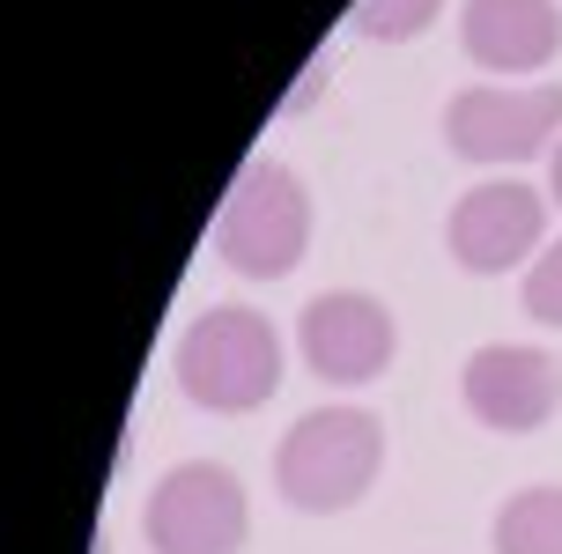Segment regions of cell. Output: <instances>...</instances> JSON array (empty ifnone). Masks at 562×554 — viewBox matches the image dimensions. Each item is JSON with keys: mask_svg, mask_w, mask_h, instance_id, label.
<instances>
[{"mask_svg": "<svg viewBox=\"0 0 562 554\" xmlns=\"http://www.w3.org/2000/svg\"><path fill=\"white\" fill-rule=\"evenodd\" d=\"M140 532H148L156 554H237L245 532H252L245 480L229 466H215V459H186L148 488Z\"/></svg>", "mask_w": 562, "mask_h": 554, "instance_id": "cell-4", "label": "cell"}, {"mask_svg": "<svg viewBox=\"0 0 562 554\" xmlns=\"http://www.w3.org/2000/svg\"><path fill=\"white\" fill-rule=\"evenodd\" d=\"M548 193H555V207H562V140H555V156H548Z\"/></svg>", "mask_w": 562, "mask_h": 554, "instance_id": "cell-14", "label": "cell"}, {"mask_svg": "<svg viewBox=\"0 0 562 554\" xmlns=\"http://www.w3.org/2000/svg\"><path fill=\"white\" fill-rule=\"evenodd\" d=\"M459 37H467V59L488 67V75H533V67L555 59L562 15L555 0H467Z\"/></svg>", "mask_w": 562, "mask_h": 554, "instance_id": "cell-9", "label": "cell"}, {"mask_svg": "<svg viewBox=\"0 0 562 554\" xmlns=\"http://www.w3.org/2000/svg\"><path fill=\"white\" fill-rule=\"evenodd\" d=\"M526 310H533L540 326H562V237L533 259V274H526Z\"/></svg>", "mask_w": 562, "mask_h": 554, "instance_id": "cell-12", "label": "cell"}, {"mask_svg": "<svg viewBox=\"0 0 562 554\" xmlns=\"http://www.w3.org/2000/svg\"><path fill=\"white\" fill-rule=\"evenodd\" d=\"M311 245V193L296 185V170L281 163H245V178L229 185L223 215H215V251L229 274L245 281H281Z\"/></svg>", "mask_w": 562, "mask_h": 554, "instance_id": "cell-3", "label": "cell"}, {"mask_svg": "<svg viewBox=\"0 0 562 554\" xmlns=\"http://www.w3.org/2000/svg\"><path fill=\"white\" fill-rule=\"evenodd\" d=\"M393 310L363 296V289H334V296H311L296 318V355L311 362V377L326 385H370L385 377L393 362Z\"/></svg>", "mask_w": 562, "mask_h": 554, "instance_id": "cell-6", "label": "cell"}, {"mask_svg": "<svg viewBox=\"0 0 562 554\" xmlns=\"http://www.w3.org/2000/svg\"><path fill=\"white\" fill-rule=\"evenodd\" d=\"M385 466V429L370 407H318L304 415L274 451V488L304 518H334L348 502L370 496V480Z\"/></svg>", "mask_w": 562, "mask_h": 554, "instance_id": "cell-2", "label": "cell"}, {"mask_svg": "<svg viewBox=\"0 0 562 554\" xmlns=\"http://www.w3.org/2000/svg\"><path fill=\"white\" fill-rule=\"evenodd\" d=\"M445 237H451V259H459L467 274H510V267L548 237V200H540L526 178H488L474 193H459Z\"/></svg>", "mask_w": 562, "mask_h": 554, "instance_id": "cell-8", "label": "cell"}, {"mask_svg": "<svg viewBox=\"0 0 562 554\" xmlns=\"http://www.w3.org/2000/svg\"><path fill=\"white\" fill-rule=\"evenodd\" d=\"M178 392L207 415H252L281 385V332L252 304H215L178 332Z\"/></svg>", "mask_w": 562, "mask_h": 554, "instance_id": "cell-1", "label": "cell"}, {"mask_svg": "<svg viewBox=\"0 0 562 554\" xmlns=\"http://www.w3.org/2000/svg\"><path fill=\"white\" fill-rule=\"evenodd\" d=\"M496 554H562V488H518L496 510Z\"/></svg>", "mask_w": 562, "mask_h": 554, "instance_id": "cell-10", "label": "cell"}, {"mask_svg": "<svg viewBox=\"0 0 562 554\" xmlns=\"http://www.w3.org/2000/svg\"><path fill=\"white\" fill-rule=\"evenodd\" d=\"M437 15H445V0H356V30H363V37H378V45L422 37Z\"/></svg>", "mask_w": 562, "mask_h": 554, "instance_id": "cell-11", "label": "cell"}, {"mask_svg": "<svg viewBox=\"0 0 562 554\" xmlns=\"http://www.w3.org/2000/svg\"><path fill=\"white\" fill-rule=\"evenodd\" d=\"M562 134V89H459L445 104V140L467 163H526Z\"/></svg>", "mask_w": 562, "mask_h": 554, "instance_id": "cell-5", "label": "cell"}, {"mask_svg": "<svg viewBox=\"0 0 562 554\" xmlns=\"http://www.w3.org/2000/svg\"><path fill=\"white\" fill-rule=\"evenodd\" d=\"M318 82H326V67H311L304 82H296V97H289V104H281V111H304V104H311V97H318Z\"/></svg>", "mask_w": 562, "mask_h": 554, "instance_id": "cell-13", "label": "cell"}, {"mask_svg": "<svg viewBox=\"0 0 562 554\" xmlns=\"http://www.w3.org/2000/svg\"><path fill=\"white\" fill-rule=\"evenodd\" d=\"M459 392H467V407H474L481 429H496V437H533L540 421L562 407V370H555V355H540V348L488 340V348L467 355Z\"/></svg>", "mask_w": 562, "mask_h": 554, "instance_id": "cell-7", "label": "cell"}]
</instances>
